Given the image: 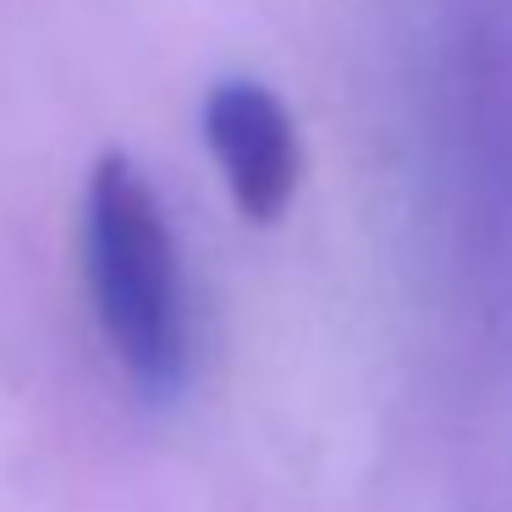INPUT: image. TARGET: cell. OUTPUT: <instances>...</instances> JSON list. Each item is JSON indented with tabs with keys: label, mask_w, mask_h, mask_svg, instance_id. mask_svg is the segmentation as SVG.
Wrapping results in <instances>:
<instances>
[{
	"label": "cell",
	"mask_w": 512,
	"mask_h": 512,
	"mask_svg": "<svg viewBox=\"0 0 512 512\" xmlns=\"http://www.w3.org/2000/svg\"><path fill=\"white\" fill-rule=\"evenodd\" d=\"M83 270L94 320L133 386L171 397L193 364L188 276L155 182L122 149H105L83 188Z\"/></svg>",
	"instance_id": "7a4b0ae2"
},
{
	"label": "cell",
	"mask_w": 512,
	"mask_h": 512,
	"mask_svg": "<svg viewBox=\"0 0 512 512\" xmlns=\"http://www.w3.org/2000/svg\"><path fill=\"white\" fill-rule=\"evenodd\" d=\"M204 144L226 177V193L243 210V221L270 226L287 215L303 177L298 122L281 105L276 89L259 78H221L204 94Z\"/></svg>",
	"instance_id": "3957f363"
},
{
	"label": "cell",
	"mask_w": 512,
	"mask_h": 512,
	"mask_svg": "<svg viewBox=\"0 0 512 512\" xmlns=\"http://www.w3.org/2000/svg\"><path fill=\"white\" fill-rule=\"evenodd\" d=\"M435 144L463 270L512 325V0H457L441 39Z\"/></svg>",
	"instance_id": "6da1fadb"
}]
</instances>
